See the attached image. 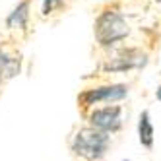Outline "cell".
I'll return each instance as SVG.
<instances>
[{
  "instance_id": "1",
  "label": "cell",
  "mask_w": 161,
  "mask_h": 161,
  "mask_svg": "<svg viewBox=\"0 0 161 161\" xmlns=\"http://www.w3.org/2000/svg\"><path fill=\"white\" fill-rule=\"evenodd\" d=\"M130 35V24L119 8H105L97 14L93 21V37L97 47L103 51L117 49Z\"/></svg>"
},
{
  "instance_id": "2",
  "label": "cell",
  "mask_w": 161,
  "mask_h": 161,
  "mask_svg": "<svg viewBox=\"0 0 161 161\" xmlns=\"http://www.w3.org/2000/svg\"><path fill=\"white\" fill-rule=\"evenodd\" d=\"M111 147V134L97 130L93 126L80 128L70 140L72 153L84 161H101Z\"/></svg>"
},
{
  "instance_id": "3",
  "label": "cell",
  "mask_w": 161,
  "mask_h": 161,
  "mask_svg": "<svg viewBox=\"0 0 161 161\" xmlns=\"http://www.w3.org/2000/svg\"><path fill=\"white\" fill-rule=\"evenodd\" d=\"M130 87L128 84H111L101 82L95 86H89L78 93V107L82 113H87L89 109L99 105H109V103H120L124 97H128Z\"/></svg>"
},
{
  "instance_id": "4",
  "label": "cell",
  "mask_w": 161,
  "mask_h": 161,
  "mask_svg": "<svg viewBox=\"0 0 161 161\" xmlns=\"http://www.w3.org/2000/svg\"><path fill=\"white\" fill-rule=\"evenodd\" d=\"M111 54L103 58L99 70L103 74H124L147 64V53L142 47H117L111 49Z\"/></svg>"
},
{
  "instance_id": "5",
  "label": "cell",
  "mask_w": 161,
  "mask_h": 161,
  "mask_svg": "<svg viewBox=\"0 0 161 161\" xmlns=\"http://www.w3.org/2000/svg\"><path fill=\"white\" fill-rule=\"evenodd\" d=\"M122 114H124V109L122 105H117V103H109V105H99V107H93L86 113L87 117V124L93 126L97 130H103L107 134H114L122 128Z\"/></svg>"
},
{
  "instance_id": "6",
  "label": "cell",
  "mask_w": 161,
  "mask_h": 161,
  "mask_svg": "<svg viewBox=\"0 0 161 161\" xmlns=\"http://www.w3.org/2000/svg\"><path fill=\"white\" fill-rule=\"evenodd\" d=\"M31 6H33V0H19L8 12V16L4 19V27L14 37V41H19V39L29 35V31H31Z\"/></svg>"
},
{
  "instance_id": "7",
  "label": "cell",
  "mask_w": 161,
  "mask_h": 161,
  "mask_svg": "<svg viewBox=\"0 0 161 161\" xmlns=\"http://www.w3.org/2000/svg\"><path fill=\"white\" fill-rule=\"evenodd\" d=\"M21 62H24V58H21V53L18 51L16 45L4 43L2 47H0V72H2L4 82L19 76Z\"/></svg>"
},
{
  "instance_id": "8",
  "label": "cell",
  "mask_w": 161,
  "mask_h": 161,
  "mask_svg": "<svg viewBox=\"0 0 161 161\" xmlns=\"http://www.w3.org/2000/svg\"><path fill=\"white\" fill-rule=\"evenodd\" d=\"M153 138H155V128H153L152 117H149V111H142L140 119H138V140L146 149H152Z\"/></svg>"
},
{
  "instance_id": "9",
  "label": "cell",
  "mask_w": 161,
  "mask_h": 161,
  "mask_svg": "<svg viewBox=\"0 0 161 161\" xmlns=\"http://www.w3.org/2000/svg\"><path fill=\"white\" fill-rule=\"evenodd\" d=\"M66 6V0H41V18L47 19L54 14L62 12V8Z\"/></svg>"
},
{
  "instance_id": "10",
  "label": "cell",
  "mask_w": 161,
  "mask_h": 161,
  "mask_svg": "<svg viewBox=\"0 0 161 161\" xmlns=\"http://www.w3.org/2000/svg\"><path fill=\"white\" fill-rule=\"evenodd\" d=\"M155 99H157V101L161 103V86H159V87L155 89Z\"/></svg>"
},
{
  "instance_id": "11",
  "label": "cell",
  "mask_w": 161,
  "mask_h": 161,
  "mask_svg": "<svg viewBox=\"0 0 161 161\" xmlns=\"http://www.w3.org/2000/svg\"><path fill=\"white\" fill-rule=\"evenodd\" d=\"M2 86H4V78H2V72H0V93H2Z\"/></svg>"
},
{
  "instance_id": "12",
  "label": "cell",
  "mask_w": 161,
  "mask_h": 161,
  "mask_svg": "<svg viewBox=\"0 0 161 161\" xmlns=\"http://www.w3.org/2000/svg\"><path fill=\"white\" fill-rule=\"evenodd\" d=\"M152 2H153L155 6H161V0H152Z\"/></svg>"
},
{
  "instance_id": "13",
  "label": "cell",
  "mask_w": 161,
  "mask_h": 161,
  "mask_svg": "<svg viewBox=\"0 0 161 161\" xmlns=\"http://www.w3.org/2000/svg\"><path fill=\"white\" fill-rule=\"evenodd\" d=\"M124 161H128V159H124Z\"/></svg>"
}]
</instances>
